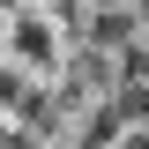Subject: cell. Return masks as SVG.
Listing matches in <instances>:
<instances>
[{
  "label": "cell",
  "mask_w": 149,
  "mask_h": 149,
  "mask_svg": "<svg viewBox=\"0 0 149 149\" xmlns=\"http://www.w3.org/2000/svg\"><path fill=\"white\" fill-rule=\"evenodd\" d=\"M30 97H37V90H30V82H22L15 67H8V60H0V104H15V112H22V104H30Z\"/></svg>",
  "instance_id": "7a4b0ae2"
},
{
  "label": "cell",
  "mask_w": 149,
  "mask_h": 149,
  "mask_svg": "<svg viewBox=\"0 0 149 149\" xmlns=\"http://www.w3.org/2000/svg\"><path fill=\"white\" fill-rule=\"evenodd\" d=\"M0 37H8V67H30V74H52L60 60H67V30H60L52 8H22V15H0Z\"/></svg>",
  "instance_id": "6da1fadb"
}]
</instances>
